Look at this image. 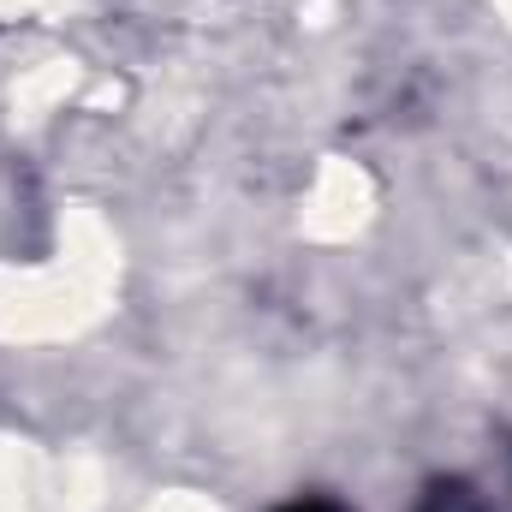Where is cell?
<instances>
[{
	"label": "cell",
	"mask_w": 512,
	"mask_h": 512,
	"mask_svg": "<svg viewBox=\"0 0 512 512\" xmlns=\"http://www.w3.org/2000/svg\"><path fill=\"white\" fill-rule=\"evenodd\" d=\"M280 512H340L334 501H292V507H280Z\"/></svg>",
	"instance_id": "obj_1"
}]
</instances>
